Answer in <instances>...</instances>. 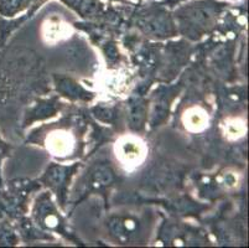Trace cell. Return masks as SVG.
Segmentation results:
<instances>
[{
  "label": "cell",
  "mask_w": 249,
  "mask_h": 248,
  "mask_svg": "<svg viewBox=\"0 0 249 248\" xmlns=\"http://www.w3.org/2000/svg\"><path fill=\"white\" fill-rule=\"evenodd\" d=\"M10 154V145L4 142L0 136V190L3 188V180H1V163L5 158H8Z\"/></svg>",
  "instance_id": "obj_2"
},
{
  "label": "cell",
  "mask_w": 249,
  "mask_h": 248,
  "mask_svg": "<svg viewBox=\"0 0 249 248\" xmlns=\"http://www.w3.org/2000/svg\"><path fill=\"white\" fill-rule=\"evenodd\" d=\"M15 243V235L8 222L0 221V246H9Z\"/></svg>",
  "instance_id": "obj_1"
}]
</instances>
